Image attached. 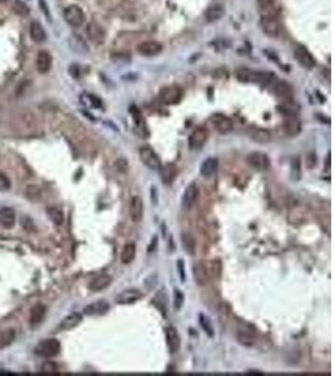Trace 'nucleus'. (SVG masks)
<instances>
[{"label": "nucleus", "instance_id": "f257e3e1", "mask_svg": "<svg viewBox=\"0 0 335 376\" xmlns=\"http://www.w3.org/2000/svg\"><path fill=\"white\" fill-rule=\"evenodd\" d=\"M241 83H256L261 86H268L275 80V75L270 72H255L251 69H240L236 74Z\"/></svg>", "mask_w": 335, "mask_h": 376}, {"label": "nucleus", "instance_id": "f03ea898", "mask_svg": "<svg viewBox=\"0 0 335 376\" xmlns=\"http://www.w3.org/2000/svg\"><path fill=\"white\" fill-rule=\"evenodd\" d=\"M61 351V342L57 339L42 340L35 347V354L42 358L51 359L57 356Z\"/></svg>", "mask_w": 335, "mask_h": 376}, {"label": "nucleus", "instance_id": "7ed1b4c3", "mask_svg": "<svg viewBox=\"0 0 335 376\" xmlns=\"http://www.w3.org/2000/svg\"><path fill=\"white\" fill-rule=\"evenodd\" d=\"M139 158H141L142 163L146 165L147 168L151 171H158L161 168V158L158 155L153 151V148L149 146H143L139 148Z\"/></svg>", "mask_w": 335, "mask_h": 376}, {"label": "nucleus", "instance_id": "20e7f679", "mask_svg": "<svg viewBox=\"0 0 335 376\" xmlns=\"http://www.w3.org/2000/svg\"><path fill=\"white\" fill-rule=\"evenodd\" d=\"M246 162H248L249 165L253 167L254 169H256V171H259V172H263L270 168V163H271V161H270V157L266 155V153L255 151V152H251L250 155H248V157H246Z\"/></svg>", "mask_w": 335, "mask_h": 376}, {"label": "nucleus", "instance_id": "39448f33", "mask_svg": "<svg viewBox=\"0 0 335 376\" xmlns=\"http://www.w3.org/2000/svg\"><path fill=\"white\" fill-rule=\"evenodd\" d=\"M64 19L72 27L78 28L84 23V13L78 5H69L64 9Z\"/></svg>", "mask_w": 335, "mask_h": 376}, {"label": "nucleus", "instance_id": "423d86ee", "mask_svg": "<svg viewBox=\"0 0 335 376\" xmlns=\"http://www.w3.org/2000/svg\"><path fill=\"white\" fill-rule=\"evenodd\" d=\"M208 138V132L205 127H197L189 137V147L192 151H199L205 146Z\"/></svg>", "mask_w": 335, "mask_h": 376}, {"label": "nucleus", "instance_id": "0eeeda50", "mask_svg": "<svg viewBox=\"0 0 335 376\" xmlns=\"http://www.w3.org/2000/svg\"><path fill=\"white\" fill-rule=\"evenodd\" d=\"M294 56H295L296 60H298L303 67L308 68V69H313V68L317 65V61H315V58L313 56V54H311L305 47L301 46V44L295 46V48H294Z\"/></svg>", "mask_w": 335, "mask_h": 376}, {"label": "nucleus", "instance_id": "6e6552de", "mask_svg": "<svg viewBox=\"0 0 335 376\" xmlns=\"http://www.w3.org/2000/svg\"><path fill=\"white\" fill-rule=\"evenodd\" d=\"M261 28H263L264 33L269 37L275 38L279 37L280 32H281V25L277 18L272 15H265L261 18Z\"/></svg>", "mask_w": 335, "mask_h": 376}, {"label": "nucleus", "instance_id": "1a4fd4ad", "mask_svg": "<svg viewBox=\"0 0 335 376\" xmlns=\"http://www.w3.org/2000/svg\"><path fill=\"white\" fill-rule=\"evenodd\" d=\"M197 198H199V188H197V184L195 182H192V183H190L186 187V190H185L184 195H182L181 203L185 211L192 210V207L196 205Z\"/></svg>", "mask_w": 335, "mask_h": 376}, {"label": "nucleus", "instance_id": "9d476101", "mask_svg": "<svg viewBox=\"0 0 335 376\" xmlns=\"http://www.w3.org/2000/svg\"><path fill=\"white\" fill-rule=\"evenodd\" d=\"M182 98V89L177 86H168L160 92V99L162 103L172 106L178 103Z\"/></svg>", "mask_w": 335, "mask_h": 376}, {"label": "nucleus", "instance_id": "9b49d317", "mask_svg": "<svg viewBox=\"0 0 335 376\" xmlns=\"http://www.w3.org/2000/svg\"><path fill=\"white\" fill-rule=\"evenodd\" d=\"M142 297H143V294L139 290L128 288V290H125L121 294H118V296L116 297V302L118 305H133L139 301Z\"/></svg>", "mask_w": 335, "mask_h": 376}, {"label": "nucleus", "instance_id": "f8f14e48", "mask_svg": "<svg viewBox=\"0 0 335 376\" xmlns=\"http://www.w3.org/2000/svg\"><path fill=\"white\" fill-rule=\"evenodd\" d=\"M144 205L139 196H133L130 202V217L133 222H141L143 218Z\"/></svg>", "mask_w": 335, "mask_h": 376}, {"label": "nucleus", "instance_id": "ddd939ff", "mask_svg": "<svg viewBox=\"0 0 335 376\" xmlns=\"http://www.w3.org/2000/svg\"><path fill=\"white\" fill-rule=\"evenodd\" d=\"M165 336H166V344H167L168 351L171 354H175L181 347V337L178 335L177 330L172 326H168L165 328Z\"/></svg>", "mask_w": 335, "mask_h": 376}, {"label": "nucleus", "instance_id": "4468645a", "mask_svg": "<svg viewBox=\"0 0 335 376\" xmlns=\"http://www.w3.org/2000/svg\"><path fill=\"white\" fill-rule=\"evenodd\" d=\"M137 52L143 56H154L162 52V46L154 40H144L137 46Z\"/></svg>", "mask_w": 335, "mask_h": 376}, {"label": "nucleus", "instance_id": "2eb2a0df", "mask_svg": "<svg viewBox=\"0 0 335 376\" xmlns=\"http://www.w3.org/2000/svg\"><path fill=\"white\" fill-rule=\"evenodd\" d=\"M109 310V304L104 300H98V301H94L92 304L87 305V306L83 309V314L87 316H102L106 315Z\"/></svg>", "mask_w": 335, "mask_h": 376}, {"label": "nucleus", "instance_id": "dca6fc26", "mask_svg": "<svg viewBox=\"0 0 335 376\" xmlns=\"http://www.w3.org/2000/svg\"><path fill=\"white\" fill-rule=\"evenodd\" d=\"M212 123L213 127L217 129L218 133H229L234 128V123H232L231 118H229L225 114H220V113L212 115Z\"/></svg>", "mask_w": 335, "mask_h": 376}, {"label": "nucleus", "instance_id": "f3484780", "mask_svg": "<svg viewBox=\"0 0 335 376\" xmlns=\"http://www.w3.org/2000/svg\"><path fill=\"white\" fill-rule=\"evenodd\" d=\"M272 91H274L275 96H276L277 98L281 99L282 102L293 101V97H294L293 88H291L287 83L281 82V80H277V82L274 83Z\"/></svg>", "mask_w": 335, "mask_h": 376}, {"label": "nucleus", "instance_id": "a211bd4d", "mask_svg": "<svg viewBox=\"0 0 335 376\" xmlns=\"http://www.w3.org/2000/svg\"><path fill=\"white\" fill-rule=\"evenodd\" d=\"M112 281H113L112 276L107 275V273H102V275H98L89 282L88 288L92 292H102V291H104L111 286Z\"/></svg>", "mask_w": 335, "mask_h": 376}, {"label": "nucleus", "instance_id": "6ab92c4d", "mask_svg": "<svg viewBox=\"0 0 335 376\" xmlns=\"http://www.w3.org/2000/svg\"><path fill=\"white\" fill-rule=\"evenodd\" d=\"M87 35L88 38L96 44H101L104 42L106 38V32H104L103 27L99 25L97 22H91L87 25Z\"/></svg>", "mask_w": 335, "mask_h": 376}, {"label": "nucleus", "instance_id": "aec40b11", "mask_svg": "<svg viewBox=\"0 0 335 376\" xmlns=\"http://www.w3.org/2000/svg\"><path fill=\"white\" fill-rule=\"evenodd\" d=\"M282 127H284V131L287 137H296L301 132V122L296 118V115L285 117Z\"/></svg>", "mask_w": 335, "mask_h": 376}, {"label": "nucleus", "instance_id": "412c9836", "mask_svg": "<svg viewBox=\"0 0 335 376\" xmlns=\"http://www.w3.org/2000/svg\"><path fill=\"white\" fill-rule=\"evenodd\" d=\"M192 273H194L195 281H196L197 285L203 286L207 283L208 280V273H207V267L203 262L199 261L196 264H194L192 266Z\"/></svg>", "mask_w": 335, "mask_h": 376}, {"label": "nucleus", "instance_id": "4be33fe9", "mask_svg": "<svg viewBox=\"0 0 335 376\" xmlns=\"http://www.w3.org/2000/svg\"><path fill=\"white\" fill-rule=\"evenodd\" d=\"M217 169H218L217 158L208 157L203 161L201 167H200V173H201V176L202 177H205V178H210V177H212L213 174L217 172Z\"/></svg>", "mask_w": 335, "mask_h": 376}, {"label": "nucleus", "instance_id": "5701e85b", "mask_svg": "<svg viewBox=\"0 0 335 376\" xmlns=\"http://www.w3.org/2000/svg\"><path fill=\"white\" fill-rule=\"evenodd\" d=\"M160 171L161 179H162L163 184H171L175 178L177 177V167L173 163H166L165 165H161Z\"/></svg>", "mask_w": 335, "mask_h": 376}, {"label": "nucleus", "instance_id": "b1692460", "mask_svg": "<svg viewBox=\"0 0 335 376\" xmlns=\"http://www.w3.org/2000/svg\"><path fill=\"white\" fill-rule=\"evenodd\" d=\"M52 64H53V59L52 55L46 51H42L38 53L37 55V69L39 73H48L51 70Z\"/></svg>", "mask_w": 335, "mask_h": 376}, {"label": "nucleus", "instance_id": "393cba45", "mask_svg": "<svg viewBox=\"0 0 335 376\" xmlns=\"http://www.w3.org/2000/svg\"><path fill=\"white\" fill-rule=\"evenodd\" d=\"M249 137L253 139L254 142L258 143H268L271 141V133L269 129L261 128V127H254L249 131Z\"/></svg>", "mask_w": 335, "mask_h": 376}, {"label": "nucleus", "instance_id": "a878e982", "mask_svg": "<svg viewBox=\"0 0 335 376\" xmlns=\"http://www.w3.org/2000/svg\"><path fill=\"white\" fill-rule=\"evenodd\" d=\"M15 223V212L10 207L0 208V226L4 228H11Z\"/></svg>", "mask_w": 335, "mask_h": 376}, {"label": "nucleus", "instance_id": "bb28decb", "mask_svg": "<svg viewBox=\"0 0 335 376\" xmlns=\"http://www.w3.org/2000/svg\"><path fill=\"white\" fill-rule=\"evenodd\" d=\"M181 245L182 248L185 250L189 256H195L196 255V240H195L194 236L190 232H182L181 233Z\"/></svg>", "mask_w": 335, "mask_h": 376}, {"label": "nucleus", "instance_id": "cd10ccee", "mask_svg": "<svg viewBox=\"0 0 335 376\" xmlns=\"http://www.w3.org/2000/svg\"><path fill=\"white\" fill-rule=\"evenodd\" d=\"M80 322H82V315L78 314V312H73V314H69V315L66 316V318L62 320L59 328L63 331L72 330V328L77 327Z\"/></svg>", "mask_w": 335, "mask_h": 376}, {"label": "nucleus", "instance_id": "c85d7f7f", "mask_svg": "<svg viewBox=\"0 0 335 376\" xmlns=\"http://www.w3.org/2000/svg\"><path fill=\"white\" fill-rule=\"evenodd\" d=\"M136 245L133 242L126 243L122 247V251H121V262H122L123 265L131 264L133 260L136 259Z\"/></svg>", "mask_w": 335, "mask_h": 376}, {"label": "nucleus", "instance_id": "c756f323", "mask_svg": "<svg viewBox=\"0 0 335 376\" xmlns=\"http://www.w3.org/2000/svg\"><path fill=\"white\" fill-rule=\"evenodd\" d=\"M29 33L30 37H32V39L34 40L35 43H42L47 38L46 30H44L43 25L38 22H33L32 24H30Z\"/></svg>", "mask_w": 335, "mask_h": 376}, {"label": "nucleus", "instance_id": "7c9ffc66", "mask_svg": "<svg viewBox=\"0 0 335 376\" xmlns=\"http://www.w3.org/2000/svg\"><path fill=\"white\" fill-rule=\"evenodd\" d=\"M46 312L47 309L44 305L38 304L35 306H33L32 310H30V323L32 325H38V323L42 322L44 316H46Z\"/></svg>", "mask_w": 335, "mask_h": 376}, {"label": "nucleus", "instance_id": "2f4dec72", "mask_svg": "<svg viewBox=\"0 0 335 376\" xmlns=\"http://www.w3.org/2000/svg\"><path fill=\"white\" fill-rule=\"evenodd\" d=\"M223 15H225V8H223V5H221V4H216V5L208 8L205 14L206 20L210 23L217 22Z\"/></svg>", "mask_w": 335, "mask_h": 376}, {"label": "nucleus", "instance_id": "473e14b6", "mask_svg": "<svg viewBox=\"0 0 335 376\" xmlns=\"http://www.w3.org/2000/svg\"><path fill=\"white\" fill-rule=\"evenodd\" d=\"M236 339L239 344L244 345L246 347H253L256 344V337L254 336V333L246 330H239L236 333Z\"/></svg>", "mask_w": 335, "mask_h": 376}, {"label": "nucleus", "instance_id": "72a5a7b5", "mask_svg": "<svg viewBox=\"0 0 335 376\" xmlns=\"http://www.w3.org/2000/svg\"><path fill=\"white\" fill-rule=\"evenodd\" d=\"M277 109H279V112L281 113L282 115H285V117H294V115H296V113L299 112V107L293 101L284 102V103L280 104L279 107H277Z\"/></svg>", "mask_w": 335, "mask_h": 376}, {"label": "nucleus", "instance_id": "f704fd0d", "mask_svg": "<svg viewBox=\"0 0 335 376\" xmlns=\"http://www.w3.org/2000/svg\"><path fill=\"white\" fill-rule=\"evenodd\" d=\"M206 267H207L208 277L218 280L221 277V275H222V262L220 260H212Z\"/></svg>", "mask_w": 335, "mask_h": 376}, {"label": "nucleus", "instance_id": "c9c22d12", "mask_svg": "<svg viewBox=\"0 0 335 376\" xmlns=\"http://www.w3.org/2000/svg\"><path fill=\"white\" fill-rule=\"evenodd\" d=\"M199 322H200V326H201V328L205 331V333L208 337L215 336V328H213L212 321L210 320V318H208L207 315H205V314H200Z\"/></svg>", "mask_w": 335, "mask_h": 376}, {"label": "nucleus", "instance_id": "e433bc0d", "mask_svg": "<svg viewBox=\"0 0 335 376\" xmlns=\"http://www.w3.org/2000/svg\"><path fill=\"white\" fill-rule=\"evenodd\" d=\"M153 305H156V307L166 316V311H167V296H166V292H163V290L158 291L157 295L153 297Z\"/></svg>", "mask_w": 335, "mask_h": 376}, {"label": "nucleus", "instance_id": "4c0bfd02", "mask_svg": "<svg viewBox=\"0 0 335 376\" xmlns=\"http://www.w3.org/2000/svg\"><path fill=\"white\" fill-rule=\"evenodd\" d=\"M15 339V330L14 328H6L0 333V347H5L10 345Z\"/></svg>", "mask_w": 335, "mask_h": 376}, {"label": "nucleus", "instance_id": "58836bf2", "mask_svg": "<svg viewBox=\"0 0 335 376\" xmlns=\"http://www.w3.org/2000/svg\"><path fill=\"white\" fill-rule=\"evenodd\" d=\"M131 114H132L133 120H134V124H136L137 128L139 131H143L146 128V122H144V118L142 115L141 110L137 107H131Z\"/></svg>", "mask_w": 335, "mask_h": 376}, {"label": "nucleus", "instance_id": "ea45409f", "mask_svg": "<svg viewBox=\"0 0 335 376\" xmlns=\"http://www.w3.org/2000/svg\"><path fill=\"white\" fill-rule=\"evenodd\" d=\"M48 216H49V218L52 219V222H53L54 224H57V226H61V224H63L64 215H63V212L59 210V208L49 207L48 208Z\"/></svg>", "mask_w": 335, "mask_h": 376}, {"label": "nucleus", "instance_id": "a19ab883", "mask_svg": "<svg viewBox=\"0 0 335 376\" xmlns=\"http://www.w3.org/2000/svg\"><path fill=\"white\" fill-rule=\"evenodd\" d=\"M13 10L20 16H27L28 14L30 13L29 6H28L23 0H15V1H14Z\"/></svg>", "mask_w": 335, "mask_h": 376}, {"label": "nucleus", "instance_id": "79ce46f5", "mask_svg": "<svg viewBox=\"0 0 335 376\" xmlns=\"http://www.w3.org/2000/svg\"><path fill=\"white\" fill-rule=\"evenodd\" d=\"M184 302L185 296L184 294H182V291L178 290V288H175V290H173V309H175L176 311L181 310L182 306H184Z\"/></svg>", "mask_w": 335, "mask_h": 376}, {"label": "nucleus", "instance_id": "37998d69", "mask_svg": "<svg viewBox=\"0 0 335 376\" xmlns=\"http://www.w3.org/2000/svg\"><path fill=\"white\" fill-rule=\"evenodd\" d=\"M300 158L296 157V158H293V161H291V167H290V169H291V177H293L295 181H299L301 177V167H300Z\"/></svg>", "mask_w": 335, "mask_h": 376}, {"label": "nucleus", "instance_id": "c03bdc74", "mask_svg": "<svg viewBox=\"0 0 335 376\" xmlns=\"http://www.w3.org/2000/svg\"><path fill=\"white\" fill-rule=\"evenodd\" d=\"M27 193H28V197H29L30 200L37 201L38 198L40 197V195H42V191H40L39 187H37V186H30V187H28Z\"/></svg>", "mask_w": 335, "mask_h": 376}, {"label": "nucleus", "instance_id": "a18cd8bd", "mask_svg": "<svg viewBox=\"0 0 335 376\" xmlns=\"http://www.w3.org/2000/svg\"><path fill=\"white\" fill-rule=\"evenodd\" d=\"M10 187L11 183L8 177L5 174L0 173V192H5V191L10 190Z\"/></svg>", "mask_w": 335, "mask_h": 376}, {"label": "nucleus", "instance_id": "49530a36", "mask_svg": "<svg viewBox=\"0 0 335 376\" xmlns=\"http://www.w3.org/2000/svg\"><path fill=\"white\" fill-rule=\"evenodd\" d=\"M177 269H178V276H180V280L181 282H186V271H185V262L184 260H177Z\"/></svg>", "mask_w": 335, "mask_h": 376}, {"label": "nucleus", "instance_id": "de8ad7c7", "mask_svg": "<svg viewBox=\"0 0 335 376\" xmlns=\"http://www.w3.org/2000/svg\"><path fill=\"white\" fill-rule=\"evenodd\" d=\"M42 371L44 374H57V365L52 361H47L44 365H43Z\"/></svg>", "mask_w": 335, "mask_h": 376}, {"label": "nucleus", "instance_id": "09e8293b", "mask_svg": "<svg viewBox=\"0 0 335 376\" xmlns=\"http://www.w3.org/2000/svg\"><path fill=\"white\" fill-rule=\"evenodd\" d=\"M276 1V0H258V3L259 5L261 6V8H270L271 5H274V3Z\"/></svg>", "mask_w": 335, "mask_h": 376}, {"label": "nucleus", "instance_id": "8fccbe9b", "mask_svg": "<svg viewBox=\"0 0 335 376\" xmlns=\"http://www.w3.org/2000/svg\"><path fill=\"white\" fill-rule=\"evenodd\" d=\"M39 5H40V8H42V9H43V13L46 14V15H47V16H49V13H48V6H47L46 1H44V0H39Z\"/></svg>", "mask_w": 335, "mask_h": 376}, {"label": "nucleus", "instance_id": "3c124183", "mask_svg": "<svg viewBox=\"0 0 335 376\" xmlns=\"http://www.w3.org/2000/svg\"><path fill=\"white\" fill-rule=\"evenodd\" d=\"M253 373H248V375H263V373H258V371H254L251 370Z\"/></svg>", "mask_w": 335, "mask_h": 376}, {"label": "nucleus", "instance_id": "603ef678", "mask_svg": "<svg viewBox=\"0 0 335 376\" xmlns=\"http://www.w3.org/2000/svg\"><path fill=\"white\" fill-rule=\"evenodd\" d=\"M8 0H0V3H6Z\"/></svg>", "mask_w": 335, "mask_h": 376}]
</instances>
